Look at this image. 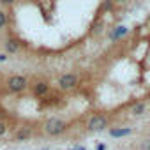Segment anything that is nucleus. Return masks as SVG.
Wrapping results in <instances>:
<instances>
[{
    "label": "nucleus",
    "mask_w": 150,
    "mask_h": 150,
    "mask_svg": "<svg viewBox=\"0 0 150 150\" xmlns=\"http://www.w3.org/2000/svg\"><path fill=\"white\" fill-rule=\"evenodd\" d=\"M141 150H150V139H143L141 141Z\"/></svg>",
    "instance_id": "nucleus-13"
},
{
    "label": "nucleus",
    "mask_w": 150,
    "mask_h": 150,
    "mask_svg": "<svg viewBox=\"0 0 150 150\" xmlns=\"http://www.w3.org/2000/svg\"><path fill=\"white\" fill-rule=\"evenodd\" d=\"M145 111H146L145 101H138V103H134V104L131 106V115H132V117H139V115H143Z\"/></svg>",
    "instance_id": "nucleus-9"
},
{
    "label": "nucleus",
    "mask_w": 150,
    "mask_h": 150,
    "mask_svg": "<svg viewBox=\"0 0 150 150\" xmlns=\"http://www.w3.org/2000/svg\"><path fill=\"white\" fill-rule=\"evenodd\" d=\"M42 129H44V132H46L48 136H62V134L69 129V124H67L65 120L58 118V117H51V118H48V120L44 122Z\"/></svg>",
    "instance_id": "nucleus-1"
},
{
    "label": "nucleus",
    "mask_w": 150,
    "mask_h": 150,
    "mask_svg": "<svg viewBox=\"0 0 150 150\" xmlns=\"http://www.w3.org/2000/svg\"><path fill=\"white\" fill-rule=\"evenodd\" d=\"M7 131H9V124H7V120L0 118V138L6 136V134H7Z\"/></svg>",
    "instance_id": "nucleus-12"
},
{
    "label": "nucleus",
    "mask_w": 150,
    "mask_h": 150,
    "mask_svg": "<svg viewBox=\"0 0 150 150\" xmlns=\"http://www.w3.org/2000/svg\"><path fill=\"white\" fill-rule=\"evenodd\" d=\"M108 124H110V118H108L104 113H96V115H92V117L88 118L87 129H88L90 132H99V131H104V129L108 127Z\"/></svg>",
    "instance_id": "nucleus-2"
},
{
    "label": "nucleus",
    "mask_w": 150,
    "mask_h": 150,
    "mask_svg": "<svg viewBox=\"0 0 150 150\" xmlns=\"http://www.w3.org/2000/svg\"><path fill=\"white\" fill-rule=\"evenodd\" d=\"M7 60V53H0V62H6Z\"/></svg>",
    "instance_id": "nucleus-16"
},
{
    "label": "nucleus",
    "mask_w": 150,
    "mask_h": 150,
    "mask_svg": "<svg viewBox=\"0 0 150 150\" xmlns=\"http://www.w3.org/2000/svg\"><path fill=\"white\" fill-rule=\"evenodd\" d=\"M14 2H16V0H0V4H2V6H11Z\"/></svg>",
    "instance_id": "nucleus-14"
},
{
    "label": "nucleus",
    "mask_w": 150,
    "mask_h": 150,
    "mask_svg": "<svg viewBox=\"0 0 150 150\" xmlns=\"http://www.w3.org/2000/svg\"><path fill=\"white\" fill-rule=\"evenodd\" d=\"M69 150H85L83 146H76V148H69Z\"/></svg>",
    "instance_id": "nucleus-18"
},
{
    "label": "nucleus",
    "mask_w": 150,
    "mask_h": 150,
    "mask_svg": "<svg viewBox=\"0 0 150 150\" xmlns=\"http://www.w3.org/2000/svg\"><path fill=\"white\" fill-rule=\"evenodd\" d=\"M44 150H48V148H44Z\"/></svg>",
    "instance_id": "nucleus-20"
},
{
    "label": "nucleus",
    "mask_w": 150,
    "mask_h": 150,
    "mask_svg": "<svg viewBox=\"0 0 150 150\" xmlns=\"http://www.w3.org/2000/svg\"><path fill=\"white\" fill-rule=\"evenodd\" d=\"M7 23H9V14H7L4 9H0V30L6 28V27H7Z\"/></svg>",
    "instance_id": "nucleus-11"
},
{
    "label": "nucleus",
    "mask_w": 150,
    "mask_h": 150,
    "mask_svg": "<svg viewBox=\"0 0 150 150\" xmlns=\"http://www.w3.org/2000/svg\"><path fill=\"white\" fill-rule=\"evenodd\" d=\"M148 23H150V16H148Z\"/></svg>",
    "instance_id": "nucleus-19"
},
{
    "label": "nucleus",
    "mask_w": 150,
    "mask_h": 150,
    "mask_svg": "<svg viewBox=\"0 0 150 150\" xmlns=\"http://www.w3.org/2000/svg\"><path fill=\"white\" fill-rule=\"evenodd\" d=\"M80 83V78L76 72H65L58 78V88L64 90V92H69V90H74Z\"/></svg>",
    "instance_id": "nucleus-4"
},
{
    "label": "nucleus",
    "mask_w": 150,
    "mask_h": 150,
    "mask_svg": "<svg viewBox=\"0 0 150 150\" xmlns=\"http://www.w3.org/2000/svg\"><path fill=\"white\" fill-rule=\"evenodd\" d=\"M50 90H51V85L46 80H39V81H35L32 85V92H34L35 97H44V96L50 94Z\"/></svg>",
    "instance_id": "nucleus-5"
},
{
    "label": "nucleus",
    "mask_w": 150,
    "mask_h": 150,
    "mask_svg": "<svg viewBox=\"0 0 150 150\" xmlns=\"http://www.w3.org/2000/svg\"><path fill=\"white\" fill-rule=\"evenodd\" d=\"M127 34H129V27L118 25V27H115V28L110 32V39H111V41H120V39H124Z\"/></svg>",
    "instance_id": "nucleus-6"
},
{
    "label": "nucleus",
    "mask_w": 150,
    "mask_h": 150,
    "mask_svg": "<svg viewBox=\"0 0 150 150\" xmlns=\"http://www.w3.org/2000/svg\"><path fill=\"white\" fill-rule=\"evenodd\" d=\"M32 136V129L30 127H20L14 132V141H27Z\"/></svg>",
    "instance_id": "nucleus-8"
},
{
    "label": "nucleus",
    "mask_w": 150,
    "mask_h": 150,
    "mask_svg": "<svg viewBox=\"0 0 150 150\" xmlns=\"http://www.w3.org/2000/svg\"><path fill=\"white\" fill-rule=\"evenodd\" d=\"M132 132L131 127H111L110 129V136L111 138H125Z\"/></svg>",
    "instance_id": "nucleus-7"
},
{
    "label": "nucleus",
    "mask_w": 150,
    "mask_h": 150,
    "mask_svg": "<svg viewBox=\"0 0 150 150\" xmlns=\"http://www.w3.org/2000/svg\"><path fill=\"white\" fill-rule=\"evenodd\" d=\"M6 51L11 53V55H13V53H18V51H20V42H18L16 39H11V37H9V39L6 41Z\"/></svg>",
    "instance_id": "nucleus-10"
},
{
    "label": "nucleus",
    "mask_w": 150,
    "mask_h": 150,
    "mask_svg": "<svg viewBox=\"0 0 150 150\" xmlns=\"http://www.w3.org/2000/svg\"><path fill=\"white\" fill-rule=\"evenodd\" d=\"M6 85H7L9 92H13V94H21V92L27 90L28 80H27V76H23V74H14V76H11V78L7 80Z\"/></svg>",
    "instance_id": "nucleus-3"
},
{
    "label": "nucleus",
    "mask_w": 150,
    "mask_h": 150,
    "mask_svg": "<svg viewBox=\"0 0 150 150\" xmlns=\"http://www.w3.org/2000/svg\"><path fill=\"white\" fill-rule=\"evenodd\" d=\"M113 2H117V4H125V2H129V0H113Z\"/></svg>",
    "instance_id": "nucleus-17"
},
{
    "label": "nucleus",
    "mask_w": 150,
    "mask_h": 150,
    "mask_svg": "<svg viewBox=\"0 0 150 150\" xmlns=\"http://www.w3.org/2000/svg\"><path fill=\"white\" fill-rule=\"evenodd\" d=\"M96 150H106V145H104V143H99V145L96 146Z\"/></svg>",
    "instance_id": "nucleus-15"
}]
</instances>
